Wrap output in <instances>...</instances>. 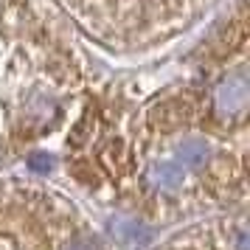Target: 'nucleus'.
<instances>
[{
    "label": "nucleus",
    "instance_id": "nucleus-1",
    "mask_svg": "<svg viewBox=\"0 0 250 250\" xmlns=\"http://www.w3.org/2000/svg\"><path fill=\"white\" fill-rule=\"evenodd\" d=\"M76 62L34 0H0V166L59 121Z\"/></svg>",
    "mask_w": 250,
    "mask_h": 250
},
{
    "label": "nucleus",
    "instance_id": "nucleus-2",
    "mask_svg": "<svg viewBox=\"0 0 250 250\" xmlns=\"http://www.w3.org/2000/svg\"><path fill=\"white\" fill-rule=\"evenodd\" d=\"M0 250H113V245L68 197L0 180Z\"/></svg>",
    "mask_w": 250,
    "mask_h": 250
},
{
    "label": "nucleus",
    "instance_id": "nucleus-3",
    "mask_svg": "<svg viewBox=\"0 0 250 250\" xmlns=\"http://www.w3.org/2000/svg\"><path fill=\"white\" fill-rule=\"evenodd\" d=\"M79 25L110 45H152L197 23L216 0H57Z\"/></svg>",
    "mask_w": 250,
    "mask_h": 250
},
{
    "label": "nucleus",
    "instance_id": "nucleus-4",
    "mask_svg": "<svg viewBox=\"0 0 250 250\" xmlns=\"http://www.w3.org/2000/svg\"><path fill=\"white\" fill-rule=\"evenodd\" d=\"M160 250H248V230L242 219H214L188 228Z\"/></svg>",
    "mask_w": 250,
    "mask_h": 250
}]
</instances>
